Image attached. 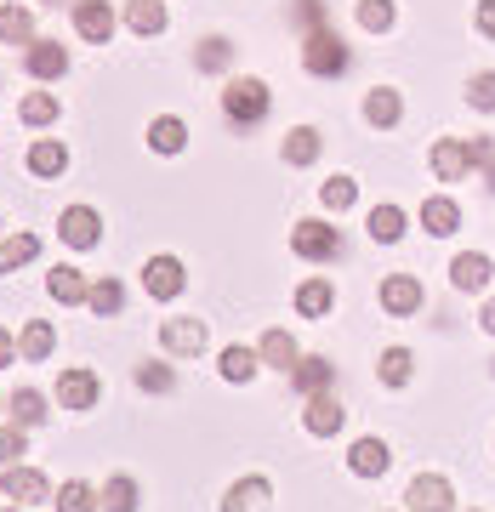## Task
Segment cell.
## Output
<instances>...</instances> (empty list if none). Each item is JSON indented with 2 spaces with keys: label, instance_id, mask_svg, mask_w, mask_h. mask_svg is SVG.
Listing matches in <instances>:
<instances>
[{
  "label": "cell",
  "instance_id": "6da1fadb",
  "mask_svg": "<svg viewBox=\"0 0 495 512\" xmlns=\"http://www.w3.org/2000/svg\"><path fill=\"white\" fill-rule=\"evenodd\" d=\"M222 114H228L234 131L262 126V120H268V86H262L257 74H234V80L222 86Z\"/></svg>",
  "mask_w": 495,
  "mask_h": 512
},
{
  "label": "cell",
  "instance_id": "7a4b0ae2",
  "mask_svg": "<svg viewBox=\"0 0 495 512\" xmlns=\"http://www.w3.org/2000/svg\"><path fill=\"white\" fill-rule=\"evenodd\" d=\"M353 52H348V40L336 35V29H313V35H302V69L313 74V80H336V74H348Z\"/></svg>",
  "mask_w": 495,
  "mask_h": 512
},
{
  "label": "cell",
  "instance_id": "3957f363",
  "mask_svg": "<svg viewBox=\"0 0 495 512\" xmlns=\"http://www.w3.org/2000/svg\"><path fill=\"white\" fill-rule=\"evenodd\" d=\"M291 251L308 256V262H336V256H342V228H330V222H319V217L296 222L291 228Z\"/></svg>",
  "mask_w": 495,
  "mask_h": 512
},
{
  "label": "cell",
  "instance_id": "277c9868",
  "mask_svg": "<svg viewBox=\"0 0 495 512\" xmlns=\"http://www.w3.org/2000/svg\"><path fill=\"white\" fill-rule=\"evenodd\" d=\"M404 507L410 512H450L456 507V490H450V478L444 473H416L410 478V490H404Z\"/></svg>",
  "mask_w": 495,
  "mask_h": 512
},
{
  "label": "cell",
  "instance_id": "5b68a950",
  "mask_svg": "<svg viewBox=\"0 0 495 512\" xmlns=\"http://www.w3.org/2000/svg\"><path fill=\"white\" fill-rule=\"evenodd\" d=\"M376 302H382V313H393V319H410V313L427 302V291H422L416 274H387L382 291H376Z\"/></svg>",
  "mask_w": 495,
  "mask_h": 512
},
{
  "label": "cell",
  "instance_id": "8992f818",
  "mask_svg": "<svg viewBox=\"0 0 495 512\" xmlns=\"http://www.w3.org/2000/svg\"><path fill=\"white\" fill-rule=\"evenodd\" d=\"M302 427H308L313 439H336V433L348 427V410H342L336 393H313L308 410H302Z\"/></svg>",
  "mask_w": 495,
  "mask_h": 512
},
{
  "label": "cell",
  "instance_id": "52a82bcc",
  "mask_svg": "<svg viewBox=\"0 0 495 512\" xmlns=\"http://www.w3.org/2000/svg\"><path fill=\"white\" fill-rule=\"evenodd\" d=\"M188 274H183V262L177 256H148L143 262V291L148 296H160V302H171V296H183Z\"/></svg>",
  "mask_w": 495,
  "mask_h": 512
},
{
  "label": "cell",
  "instance_id": "ba28073f",
  "mask_svg": "<svg viewBox=\"0 0 495 512\" xmlns=\"http://www.w3.org/2000/svg\"><path fill=\"white\" fill-rule=\"evenodd\" d=\"M467 171H473V143L467 137H439L433 143V177L439 183H461Z\"/></svg>",
  "mask_w": 495,
  "mask_h": 512
},
{
  "label": "cell",
  "instance_id": "9c48e42d",
  "mask_svg": "<svg viewBox=\"0 0 495 512\" xmlns=\"http://www.w3.org/2000/svg\"><path fill=\"white\" fill-rule=\"evenodd\" d=\"M205 342H211V330H205V319H194V313L160 325V348L165 353H205Z\"/></svg>",
  "mask_w": 495,
  "mask_h": 512
},
{
  "label": "cell",
  "instance_id": "30bf717a",
  "mask_svg": "<svg viewBox=\"0 0 495 512\" xmlns=\"http://www.w3.org/2000/svg\"><path fill=\"white\" fill-rule=\"evenodd\" d=\"M57 234L69 239L74 251H92L97 239H103V217H97L92 205H69V211L57 217Z\"/></svg>",
  "mask_w": 495,
  "mask_h": 512
},
{
  "label": "cell",
  "instance_id": "8fae6325",
  "mask_svg": "<svg viewBox=\"0 0 495 512\" xmlns=\"http://www.w3.org/2000/svg\"><path fill=\"white\" fill-rule=\"evenodd\" d=\"M0 490H6V501H18V507H35V501H46L52 495V484H46V473H35V467H6L0 473Z\"/></svg>",
  "mask_w": 495,
  "mask_h": 512
},
{
  "label": "cell",
  "instance_id": "7c38bea8",
  "mask_svg": "<svg viewBox=\"0 0 495 512\" xmlns=\"http://www.w3.org/2000/svg\"><path fill=\"white\" fill-rule=\"evenodd\" d=\"M97 393H103V382H97L86 365H69L63 376H57V399H63V410H92Z\"/></svg>",
  "mask_w": 495,
  "mask_h": 512
},
{
  "label": "cell",
  "instance_id": "4fadbf2b",
  "mask_svg": "<svg viewBox=\"0 0 495 512\" xmlns=\"http://www.w3.org/2000/svg\"><path fill=\"white\" fill-rule=\"evenodd\" d=\"M74 29H80V40H92V46H109V35H114L109 0H74Z\"/></svg>",
  "mask_w": 495,
  "mask_h": 512
},
{
  "label": "cell",
  "instance_id": "5bb4252c",
  "mask_svg": "<svg viewBox=\"0 0 495 512\" xmlns=\"http://www.w3.org/2000/svg\"><path fill=\"white\" fill-rule=\"evenodd\" d=\"M23 69L35 74V80H63V69H69V52H63V40H29V52H23Z\"/></svg>",
  "mask_w": 495,
  "mask_h": 512
},
{
  "label": "cell",
  "instance_id": "9a60e30c",
  "mask_svg": "<svg viewBox=\"0 0 495 512\" xmlns=\"http://www.w3.org/2000/svg\"><path fill=\"white\" fill-rule=\"evenodd\" d=\"M490 274H495V262L484 251H461L456 262H450V285H456V291H484Z\"/></svg>",
  "mask_w": 495,
  "mask_h": 512
},
{
  "label": "cell",
  "instance_id": "2e32d148",
  "mask_svg": "<svg viewBox=\"0 0 495 512\" xmlns=\"http://www.w3.org/2000/svg\"><path fill=\"white\" fill-rule=\"evenodd\" d=\"M422 228L433 239H450L461 228V205L450 200V194H427V200H422Z\"/></svg>",
  "mask_w": 495,
  "mask_h": 512
},
{
  "label": "cell",
  "instance_id": "e0dca14e",
  "mask_svg": "<svg viewBox=\"0 0 495 512\" xmlns=\"http://www.w3.org/2000/svg\"><path fill=\"white\" fill-rule=\"evenodd\" d=\"M348 467H353V478H382L393 467V450H387V439H359L348 450Z\"/></svg>",
  "mask_w": 495,
  "mask_h": 512
},
{
  "label": "cell",
  "instance_id": "ac0fdd59",
  "mask_svg": "<svg viewBox=\"0 0 495 512\" xmlns=\"http://www.w3.org/2000/svg\"><path fill=\"white\" fill-rule=\"evenodd\" d=\"M291 387L302 393V399H313V393H330V387H336V365H330V359H296Z\"/></svg>",
  "mask_w": 495,
  "mask_h": 512
},
{
  "label": "cell",
  "instance_id": "d6986e66",
  "mask_svg": "<svg viewBox=\"0 0 495 512\" xmlns=\"http://www.w3.org/2000/svg\"><path fill=\"white\" fill-rule=\"evenodd\" d=\"M46 291H52V302L74 308V302H86V296H92V285H86V274H80V268H69V262H57L52 274H46Z\"/></svg>",
  "mask_w": 495,
  "mask_h": 512
},
{
  "label": "cell",
  "instance_id": "ffe728a7",
  "mask_svg": "<svg viewBox=\"0 0 495 512\" xmlns=\"http://www.w3.org/2000/svg\"><path fill=\"white\" fill-rule=\"evenodd\" d=\"M268 495H274V484H268L262 473H251V478H239L234 490H228L222 512H262V507H268Z\"/></svg>",
  "mask_w": 495,
  "mask_h": 512
},
{
  "label": "cell",
  "instance_id": "44dd1931",
  "mask_svg": "<svg viewBox=\"0 0 495 512\" xmlns=\"http://www.w3.org/2000/svg\"><path fill=\"white\" fill-rule=\"evenodd\" d=\"M35 256H40V239L29 234V228L6 234V239H0V279H6V274H18L23 262H35Z\"/></svg>",
  "mask_w": 495,
  "mask_h": 512
},
{
  "label": "cell",
  "instance_id": "7402d4cb",
  "mask_svg": "<svg viewBox=\"0 0 495 512\" xmlns=\"http://www.w3.org/2000/svg\"><path fill=\"white\" fill-rule=\"evenodd\" d=\"M35 40V12L29 6H0V46H29Z\"/></svg>",
  "mask_w": 495,
  "mask_h": 512
},
{
  "label": "cell",
  "instance_id": "603a6c76",
  "mask_svg": "<svg viewBox=\"0 0 495 512\" xmlns=\"http://www.w3.org/2000/svg\"><path fill=\"white\" fill-rule=\"evenodd\" d=\"M399 114H404V103H399V92H393V86H376V92L365 97V120L376 131H393V126H399Z\"/></svg>",
  "mask_w": 495,
  "mask_h": 512
},
{
  "label": "cell",
  "instance_id": "cb8c5ba5",
  "mask_svg": "<svg viewBox=\"0 0 495 512\" xmlns=\"http://www.w3.org/2000/svg\"><path fill=\"white\" fill-rule=\"evenodd\" d=\"M29 171H35V177H63V171H69V148L57 143V137H40V143L29 148Z\"/></svg>",
  "mask_w": 495,
  "mask_h": 512
},
{
  "label": "cell",
  "instance_id": "d4e9b609",
  "mask_svg": "<svg viewBox=\"0 0 495 512\" xmlns=\"http://www.w3.org/2000/svg\"><path fill=\"white\" fill-rule=\"evenodd\" d=\"M126 23H131V35H143V40L165 35V0H131Z\"/></svg>",
  "mask_w": 495,
  "mask_h": 512
},
{
  "label": "cell",
  "instance_id": "484cf974",
  "mask_svg": "<svg viewBox=\"0 0 495 512\" xmlns=\"http://www.w3.org/2000/svg\"><path fill=\"white\" fill-rule=\"evenodd\" d=\"M330 308H336V285H330V279H308V285L296 291V313H302V319H325Z\"/></svg>",
  "mask_w": 495,
  "mask_h": 512
},
{
  "label": "cell",
  "instance_id": "4316f807",
  "mask_svg": "<svg viewBox=\"0 0 495 512\" xmlns=\"http://www.w3.org/2000/svg\"><path fill=\"white\" fill-rule=\"evenodd\" d=\"M257 353H262V365L285 370V376H291V370H296V359H302V353H296V342H291V330H268Z\"/></svg>",
  "mask_w": 495,
  "mask_h": 512
},
{
  "label": "cell",
  "instance_id": "83f0119b",
  "mask_svg": "<svg viewBox=\"0 0 495 512\" xmlns=\"http://www.w3.org/2000/svg\"><path fill=\"white\" fill-rule=\"evenodd\" d=\"M148 148H160V154H183L188 148V126L177 114H160L154 126H148Z\"/></svg>",
  "mask_w": 495,
  "mask_h": 512
},
{
  "label": "cell",
  "instance_id": "f1b7e54d",
  "mask_svg": "<svg viewBox=\"0 0 495 512\" xmlns=\"http://www.w3.org/2000/svg\"><path fill=\"white\" fill-rule=\"evenodd\" d=\"M52 348H57V330L46 325V319H29V325H23V336H18V353L29 359V365H40Z\"/></svg>",
  "mask_w": 495,
  "mask_h": 512
},
{
  "label": "cell",
  "instance_id": "f546056e",
  "mask_svg": "<svg viewBox=\"0 0 495 512\" xmlns=\"http://www.w3.org/2000/svg\"><path fill=\"white\" fill-rule=\"evenodd\" d=\"M376 376H382L387 387H404L410 376H416V353L410 348H387L382 359H376Z\"/></svg>",
  "mask_w": 495,
  "mask_h": 512
},
{
  "label": "cell",
  "instance_id": "4dcf8cb0",
  "mask_svg": "<svg viewBox=\"0 0 495 512\" xmlns=\"http://www.w3.org/2000/svg\"><path fill=\"white\" fill-rule=\"evenodd\" d=\"M370 239H376V245H399L404 239V211L399 205H376V211H370Z\"/></svg>",
  "mask_w": 495,
  "mask_h": 512
},
{
  "label": "cell",
  "instance_id": "1f68e13d",
  "mask_svg": "<svg viewBox=\"0 0 495 512\" xmlns=\"http://www.w3.org/2000/svg\"><path fill=\"white\" fill-rule=\"evenodd\" d=\"M279 154H285V165H313V160H319V131L296 126L291 137H285V148H279Z\"/></svg>",
  "mask_w": 495,
  "mask_h": 512
},
{
  "label": "cell",
  "instance_id": "d6a6232c",
  "mask_svg": "<svg viewBox=\"0 0 495 512\" xmlns=\"http://www.w3.org/2000/svg\"><path fill=\"white\" fill-rule=\"evenodd\" d=\"M262 370V353L251 348H222V382H251Z\"/></svg>",
  "mask_w": 495,
  "mask_h": 512
},
{
  "label": "cell",
  "instance_id": "836d02e7",
  "mask_svg": "<svg viewBox=\"0 0 495 512\" xmlns=\"http://www.w3.org/2000/svg\"><path fill=\"white\" fill-rule=\"evenodd\" d=\"M86 308H92L97 319H114V313L126 308V291H120V279H97L92 296H86Z\"/></svg>",
  "mask_w": 495,
  "mask_h": 512
},
{
  "label": "cell",
  "instance_id": "e575fe53",
  "mask_svg": "<svg viewBox=\"0 0 495 512\" xmlns=\"http://www.w3.org/2000/svg\"><path fill=\"white\" fill-rule=\"evenodd\" d=\"M18 114H23V126H52L57 114H63V103H57L52 92H29Z\"/></svg>",
  "mask_w": 495,
  "mask_h": 512
},
{
  "label": "cell",
  "instance_id": "d590c367",
  "mask_svg": "<svg viewBox=\"0 0 495 512\" xmlns=\"http://www.w3.org/2000/svg\"><path fill=\"white\" fill-rule=\"evenodd\" d=\"M103 501H97L92 484H80V478H69L63 490H57V512H97Z\"/></svg>",
  "mask_w": 495,
  "mask_h": 512
},
{
  "label": "cell",
  "instance_id": "8d00e7d4",
  "mask_svg": "<svg viewBox=\"0 0 495 512\" xmlns=\"http://www.w3.org/2000/svg\"><path fill=\"white\" fill-rule=\"evenodd\" d=\"M12 421H18V427H40V421H46V399H40L35 387H18V393H12Z\"/></svg>",
  "mask_w": 495,
  "mask_h": 512
},
{
  "label": "cell",
  "instance_id": "74e56055",
  "mask_svg": "<svg viewBox=\"0 0 495 512\" xmlns=\"http://www.w3.org/2000/svg\"><path fill=\"white\" fill-rule=\"evenodd\" d=\"M103 507L109 512H137V478L114 473L109 484H103Z\"/></svg>",
  "mask_w": 495,
  "mask_h": 512
},
{
  "label": "cell",
  "instance_id": "f35d334b",
  "mask_svg": "<svg viewBox=\"0 0 495 512\" xmlns=\"http://www.w3.org/2000/svg\"><path fill=\"white\" fill-rule=\"evenodd\" d=\"M194 63H200V74H222L228 63H234V46L222 35H211V40H200V52H194Z\"/></svg>",
  "mask_w": 495,
  "mask_h": 512
},
{
  "label": "cell",
  "instance_id": "ab89813d",
  "mask_svg": "<svg viewBox=\"0 0 495 512\" xmlns=\"http://www.w3.org/2000/svg\"><path fill=\"white\" fill-rule=\"evenodd\" d=\"M353 200H359V183H353V177H330V183L319 188V205H325V211H348Z\"/></svg>",
  "mask_w": 495,
  "mask_h": 512
},
{
  "label": "cell",
  "instance_id": "60d3db41",
  "mask_svg": "<svg viewBox=\"0 0 495 512\" xmlns=\"http://www.w3.org/2000/svg\"><path fill=\"white\" fill-rule=\"evenodd\" d=\"M359 29L387 35V29H393V0H359Z\"/></svg>",
  "mask_w": 495,
  "mask_h": 512
},
{
  "label": "cell",
  "instance_id": "b9f144b4",
  "mask_svg": "<svg viewBox=\"0 0 495 512\" xmlns=\"http://www.w3.org/2000/svg\"><path fill=\"white\" fill-rule=\"evenodd\" d=\"M291 18L302 35H313V29H325V0H291Z\"/></svg>",
  "mask_w": 495,
  "mask_h": 512
},
{
  "label": "cell",
  "instance_id": "7bdbcfd3",
  "mask_svg": "<svg viewBox=\"0 0 495 512\" xmlns=\"http://www.w3.org/2000/svg\"><path fill=\"white\" fill-rule=\"evenodd\" d=\"M467 103H473V109H484V114H495V69L473 74V86H467Z\"/></svg>",
  "mask_w": 495,
  "mask_h": 512
},
{
  "label": "cell",
  "instance_id": "ee69618b",
  "mask_svg": "<svg viewBox=\"0 0 495 512\" xmlns=\"http://www.w3.org/2000/svg\"><path fill=\"white\" fill-rule=\"evenodd\" d=\"M171 382H177L171 365H143L137 370V387H143V393H171Z\"/></svg>",
  "mask_w": 495,
  "mask_h": 512
},
{
  "label": "cell",
  "instance_id": "f6af8a7d",
  "mask_svg": "<svg viewBox=\"0 0 495 512\" xmlns=\"http://www.w3.org/2000/svg\"><path fill=\"white\" fill-rule=\"evenodd\" d=\"M23 433H29V427H18V421L0 427V467H12V461L23 456Z\"/></svg>",
  "mask_w": 495,
  "mask_h": 512
},
{
  "label": "cell",
  "instance_id": "bcb514c9",
  "mask_svg": "<svg viewBox=\"0 0 495 512\" xmlns=\"http://www.w3.org/2000/svg\"><path fill=\"white\" fill-rule=\"evenodd\" d=\"M18 359H23V353H18V336H12V330L0 325V370H6V365H18Z\"/></svg>",
  "mask_w": 495,
  "mask_h": 512
},
{
  "label": "cell",
  "instance_id": "7dc6e473",
  "mask_svg": "<svg viewBox=\"0 0 495 512\" xmlns=\"http://www.w3.org/2000/svg\"><path fill=\"white\" fill-rule=\"evenodd\" d=\"M478 35L495 40V0H478Z\"/></svg>",
  "mask_w": 495,
  "mask_h": 512
},
{
  "label": "cell",
  "instance_id": "c3c4849f",
  "mask_svg": "<svg viewBox=\"0 0 495 512\" xmlns=\"http://www.w3.org/2000/svg\"><path fill=\"white\" fill-rule=\"evenodd\" d=\"M478 319H484V330H490V336H495V296H490V302H484V313H478Z\"/></svg>",
  "mask_w": 495,
  "mask_h": 512
},
{
  "label": "cell",
  "instance_id": "681fc988",
  "mask_svg": "<svg viewBox=\"0 0 495 512\" xmlns=\"http://www.w3.org/2000/svg\"><path fill=\"white\" fill-rule=\"evenodd\" d=\"M6 512H29V507H18V501H12V507H6Z\"/></svg>",
  "mask_w": 495,
  "mask_h": 512
},
{
  "label": "cell",
  "instance_id": "f907efd6",
  "mask_svg": "<svg viewBox=\"0 0 495 512\" xmlns=\"http://www.w3.org/2000/svg\"><path fill=\"white\" fill-rule=\"evenodd\" d=\"M40 6H63V0H40Z\"/></svg>",
  "mask_w": 495,
  "mask_h": 512
},
{
  "label": "cell",
  "instance_id": "816d5d0a",
  "mask_svg": "<svg viewBox=\"0 0 495 512\" xmlns=\"http://www.w3.org/2000/svg\"><path fill=\"white\" fill-rule=\"evenodd\" d=\"M490 376H495V359H490Z\"/></svg>",
  "mask_w": 495,
  "mask_h": 512
},
{
  "label": "cell",
  "instance_id": "f5cc1de1",
  "mask_svg": "<svg viewBox=\"0 0 495 512\" xmlns=\"http://www.w3.org/2000/svg\"><path fill=\"white\" fill-rule=\"evenodd\" d=\"M0 239H6V228H0Z\"/></svg>",
  "mask_w": 495,
  "mask_h": 512
}]
</instances>
